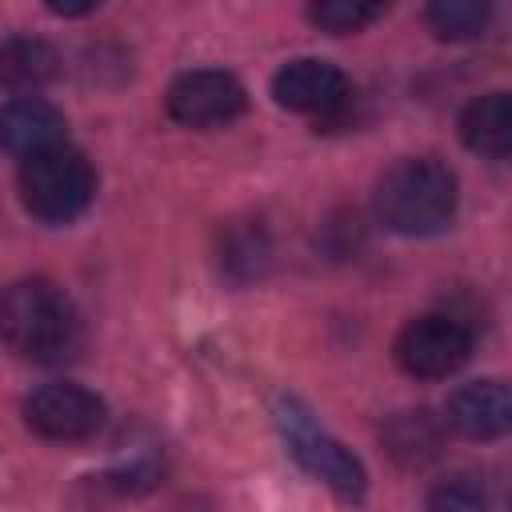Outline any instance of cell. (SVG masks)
Listing matches in <instances>:
<instances>
[{
    "label": "cell",
    "mask_w": 512,
    "mask_h": 512,
    "mask_svg": "<svg viewBox=\"0 0 512 512\" xmlns=\"http://www.w3.org/2000/svg\"><path fill=\"white\" fill-rule=\"evenodd\" d=\"M80 312L52 280H16L0 288V340L36 364H60L80 348Z\"/></svg>",
    "instance_id": "obj_1"
},
{
    "label": "cell",
    "mask_w": 512,
    "mask_h": 512,
    "mask_svg": "<svg viewBox=\"0 0 512 512\" xmlns=\"http://www.w3.org/2000/svg\"><path fill=\"white\" fill-rule=\"evenodd\" d=\"M460 184L448 164L432 156H404L376 180V220L396 236H436L452 224Z\"/></svg>",
    "instance_id": "obj_2"
},
{
    "label": "cell",
    "mask_w": 512,
    "mask_h": 512,
    "mask_svg": "<svg viewBox=\"0 0 512 512\" xmlns=\"http://www.w3.org/2000/svg\"><path fill=\"white\" fill-rule=\"evenodd\" d=\"M96 196V172L88 156L72 144L44 148L20 164V204L40 224L76 220Z\"/></svg>",
    "instance_id": "obj_3"
},
{
    "label": "cell",
    "mask_w": 512,
    "mask_h": 512,
    "mask_svg": "<svg viewBox=\"0 0 512 512\" xmlns=\"http://www.w3.org/2000/svg\"><path fill=\"white\" fill-rule=\"evenodd\" d=\"M276 424H280V432L288 440V452L296 456V464L312 480H320L324 488H332L348 504L364 500V492H368L364 464L336 436H328L296 396H280L276 400Z\"/></svg>",
    "instance_id": "obj_4"
},
{
    "label": "cell",
    "mask_w": 512,
    "mask_h": 512,
    "mask_svg": "<svg viewBox=\"0 0 512 512\" xmlns=\"http://www.w3.org/2000/svg\"><path fill=\"white\" fill-rule=\"evenodd\" d=\"M476 332L456 312H424L396 336V364L416 380H444L472 356Z\"/></svg>",
    "instance_id": "obj_5"
},
{
    "label": "cell",
    "mask_w": 512,
    "mask_h": 512,
    "mask_svg": "<svg viewBox=\"0 0 512 512\" xmlns=\"http://www.w3.org/2000/svg\"><path fill=\"white\" fill-rule=\"evenodd\" d=\"M272 96L288 112L316 116V124H336L348 116L352 84L336 64L316 60V56H300V60H288L272 76Z\"/></svg>",
    "instance_id": "obj_6"
},
{
    "label": "cell",
    "mask_w": 512,
    "mask_h": 512,
    "mask_svg": "<svg viewBox=\"0 0 512 512\" xmlns=\"http://www.w3.org/2000/svg\"><path fill=\"white\" fill-rule=\"evenodd\" d=\"M164 108L184 128H220L248 108V92L224 68H192L168 84Z\"/></svg>",
    "instance_id": "obj_7"
},
{
    "label": "cell",
    "mask_w": 512,
    "mask_h": 512,
    "mask_svg": "<svg viewBox=\"0 0 512 512\" xmlns=\"http://www.w3.org/2000/svg\"><path fill=\"white\" fill-rule=\"evenodd\" d=\"M24 424L28 432H36L40 440H88L100 432L104 424V400L96 392H88L84 384H44L24 400Z\"/></svg>",
    "instance_id": "obj_8"
},
{
    "label": "cell",
    "mask_w": 512,
    "mask_h": 512,
    "mask_svg": "<svg viewBox=\"0 0 512 512\" xmlns=\"http://www.w3.org/2000/svg\"><path fill=\"white\" fill-rule=\"evenodd\" d=\"M444 428L468 440H500L512 428V396L500 380L460 384L444 404Z\"/></svg>",
    "instance_id": "obj_9"
},
{
    "label": "cell",
    "mask_w": 512,
    "mask_h": 512,
    "mask_svg": "<svg viewBox=\"0 0 512 512\" xmlns=\"http://www.w3.org/2000/svg\"><path fill=\"white\" fill-rule=\"evenodd\" d=\"M64 144V116L40 96H16L0 104V148L8 156H36Z\"/></svg>",
    "instance_id": "obj_10"
},
{
    "label": "cell",
    "mask_w": 512,
    "mask_h": 512,
    "mask_svg": "<svg viewBox=\"0 0 512 512\" xmlns=\"http://www.w3.org/2000/svg\"><path fill=\"white\" fill-rule=\"evenodd\" d=\"M460 140L488 160H504L512 148V96L508 92L476 96L460 112Z\"/></svg>",
    "instance_id": "obj_11"
},
{
    "label": "cell",
    "mask_w": 512,
    "mask_h": 512,
    "mask_svg": "<svg viewBox=\"0 0 512 512\" xmlns=\"http://www.w3.org/2000/svg\"><path fill=\"white\" fill-rule=\"evenodd\" d=\"M444 420L432 416L428 408H412V412H396L384 424V448L396 464L404 468H424L428 460L440 456L444 448Z\"/></svg>",
    "instance_id": "obj_12"
},
{
    "label": "cell",
    "mask_w": 512,
    "mask_h": 512,
    "mask_svg": "<svg viewBox=\"0 0 512 512\" xmlns=\"http://www.w3.org/2000/svg\"><path fill=\"white\" fill-rule=\"evenodd\" d=\"M60 72V56L40 36H8L0 40V88L8 92H36L52 84Z\"/></svg>",
    "instance_id": "obj_13"
},
{
    "label": "cell",
    "mask_w": 512,
    "mask_h": 512,
    "mask_svg": "<svg viewBox=\"0 0 512 512\" xmlns=\"http://www.w3.org/2000/svg\"><path fill=\"white\" fill-rule=\"evenodd\" d=\"M424 20L440 40H476L484 36L492 20V4L488 0H436L428 4Z\"/></svg>",
    "instance_id": "obj_14"
},
{
    "label": "cell",
    "mask_w": 512,
    "mask_h": 512,
    "mask_svg": "<svg viewBox=\"0 0 512 512\" xmlns=\"http://www.w3.org/2000/svg\"><path fill=\"white\" fill-rule=\"evenodd\" d=\"M424 512H492V492L480 472H448L428 488Z\"/></svg>",
    "instance_id": "obj_15"
},
{
    "label": "cell",
    "mask_w": 512,
    "mask_h": 512,
    "mask_svg": "<svg viewBox=\"0 0 512 512\" xmlns=\"http://www.w3.org/2000/svg\"><path fill=\"white\" fill-rule=\"evenodd\" d=\"M220 260H224V272L236 276V280H252L264 272L268 264V240L260 228H228L224 236V248H220Z\"/></svg>",
    "instance_id": "obj_16"
},
{
    "label": "cell",
    "mask_w": 512,
    "mask_h": 512,
    "mask_svg": "<svg viewBox=\"0 0 512 512\" xmlns=\"http://www.w3.org/2000/svg\"><path fill=\"white\" fill-rule=\"evenodd\" d=\"M380 16H384V4H360V0H316L308 8V20L324 32H332V36L360 32Z\"/></svg>",
    "instance_id": "obj_17"
},
{
    "label": "cell",
    "mask_w": 512,
    "mask_h": 512,
    "mask_svg": "<svg viewBox=\"0 0 512 512\" xmlns=\"http://www.w3.org/2000/svg\"><path fill=\"white\" fill-rule=\"evenodd\" d=\"M56 16H84V12H96V4H52Z\"/></svg>",
    "instance_id": "obj_18"
}]
</instances>
